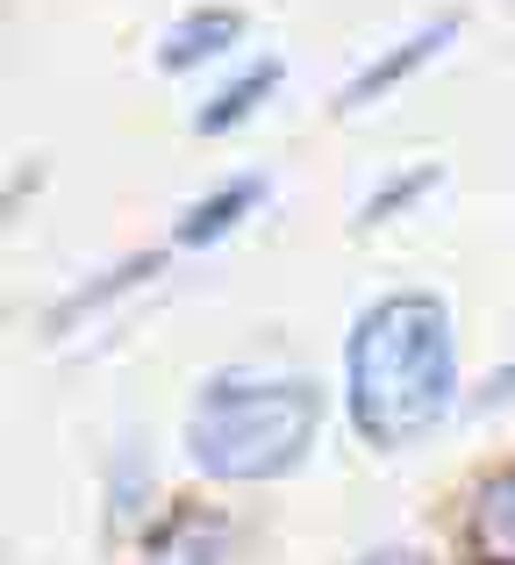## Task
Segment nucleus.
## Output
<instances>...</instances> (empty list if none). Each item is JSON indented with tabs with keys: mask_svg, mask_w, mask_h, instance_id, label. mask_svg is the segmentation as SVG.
<instances>
[{
	"mask_svg": "<svg viewBox=\"0 0 515 565\" xmlns=\"http://www.w3.org/2000/svg\"><path fill=\"white\" fill-rule=\"evenodd\" d=\"M465 537H473V558L480 565H515V466L494 472V480L480 487Z\"/></svg>",
	"mask_w": 515,
	"mask_h": 565,
	"instance_id": "6",
	"label": "nucleus"
},
{
	"mask_svg": "<svg viewBox=\"0 0 515 565\" xmlns=\"http://www.w3.org/2000/svg\"><path fill=\"white\" fill-rule=\"evenodd\" d=\"M351 565H430V552H416V544H379V552H365Z\"/></svg>",
	"mask_w": 515,
	"mask_h": 565,
	"instance_id": "11",
	"label": "nucleus"
},
{
	"mask_svg": "<svg viewBox=\"0 0 515 565\" xmlns=\"http://www.w3.org/2000/svg\"><path fill=\"white\" fill-rule=\"evenodd\" d=\"M258 201H265V180H229V186L201 193V201L180 215V230H172V236H180L186 250H201V244H215V236H229V230H237V222L251 215Z\"/></svg>",
	"mask_w": 515,
	"mask_h": 565,
	"instance_id": "7",
	"label": "nucleus"
},
{
	"mask_svg": "<svg viewBox=\"0 0 515 565\" xmlns=\"http://www.w3.org/2000/svg\"><path fill=\"white\" fill-rule=\"evenodd\" d=\"M272 86H279V57H258V65H244V72H237V79H229V86H223V94H215V100H208V108H201V115H194V129H201V137H223V129H237V122H251V115H258V100H265V94H272Z\"/></svg>",
	"mask_w": 515,
	"mask_h": 565,
	"instance_id": "8",
	"label": "nucleus"
},
{
	"mask_svg": "<svg viewBox=\"0 0 515 565\" xmlns=\"http://www.w3.org/2000/svg\"><path fill=\"white\" fill-rule=\"evenodd\" d=\"M315 429H322V394L308 380L223 373L186 408V458H194L201 480L251 487V480H279V472L301 466Z\"/></svg>",
	"mask_w": 515,
	"mask_h": 565,
	"instance_id": "2",
	"label": "nucleus"
},
{
	"mask_svg": "<svg viewBox=\"0 0 515 565\" xmlns=\"http://www.w3.org/2000/svg\"><path fill=\"white\" fill-rule=\"evenodd\" d=\"M344 401L365 444L401 451L430 437L459 401V344L437 294H387L344 344Z\"/></svg>",
	"mask_w": 515,
	"mask_h": 565,
	"instance_id": "1",
	"label": "nucleus"
},
{
	"mask_svg": "<svg viewBox=\"0 0 515 565\" xmlns=\"http://www.w3.org/2000/svg\"><path fill=\"white\" fill-rule=\"evenodd\" d=\"M451 36H459V14H430V22H422V29H416L408 43H394V51H379L373 65H365L358 79H351L344 94L330 100V108H336V115H358V108H373V100H387L394 86H401V79H416V72L430 65V57L444 51Z\"/></svg>",
	"mask_w": 515,
	"mask_h": 565,
	"instance_id": "3",
	"label": "nucleus"
},
{
	"mask_svg": "<svg viewBox=\"0 0 515 565\" xmlns=\"http://www.w3.org/2000/svg\"><path fill=\"white\" fill-rule=\"evenodd\" d=\"M508 401H515V359H502V365L487 373V386L473 394V408H508Z\"/></svg>",
	"mask_w": 515,
	"mask_h": 565,
	"instance_id": "10",
	"label": "nucleus"
},
{
	"mask_svg": "<svg viewBox=\"0 0 515 565\" xmlns=\"http://www.w3.org/2000/svg\"><path fill=\"white\" fill-rule=\"evenodd\" d=\"M430 186H437V172H430V166H416V172H408V180H387V186L373 193V201H365L358 230H373V222H387L394 207H408V201H416V193H430Z\"/></svg>",
	"mask_w": 515,
	"mask_h": 565,
	"instance_id": "9",
	"label": "nucleus"
},
{
	"mask_svg": "<svg viewBox=\"0 0 515 565\" xmlns=\"http://www.w3.org/2000/svg\"><path fill=\"white\" fill-rule=\"evenodd\" d=\"M223 552H229V523H223V515L172 509V523L158 530V544H151L143 565H223Z\"/></svg>",
	"mask_w": 515,
	"mask_h": 565,
	"instance_id": "5",
	"label": "nucleus"
},
{
	"mask_svg": "<svg viewBox=\"0 0 515 565\" xmlns=\"http://www.w3.org/2000/svg\"><path fill=\"white\" fill-rule=\"evenodd\" d=\"M237 36H244V14L237 8H194V14H180V22L165 29L158 65H165V72H194V65H208V57L237 51Z\"/></svg>",
	"mask_w": 515,
	"mask_h": 565,
	"instance_id": "4",
	"label": "nucleus"
}]
</instances>
